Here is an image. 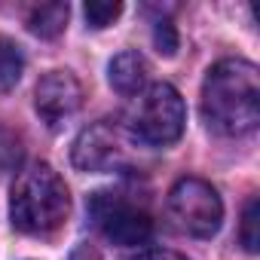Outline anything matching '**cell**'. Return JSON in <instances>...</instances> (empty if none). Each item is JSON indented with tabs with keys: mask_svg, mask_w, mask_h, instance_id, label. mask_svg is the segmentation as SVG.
Segmentation results:
<instances>
[{
	"mask_svg": "<svg viewBox=\"0 0 260 260\" xmlns=\"http://www.w3.org/2000/svg\"><path fill=\"white\" fill-rule=\"evenodd\" d=\"M202 116L220 135L239 138L260 122V77L245 58L217 61L202 86Z\"/></svg>",
	"mask_w": 260,
	"mask_h": 260,
	"instance_id": "1",
	"label": "cell"
},
{
	"mask_svg": "<svg viewBox=\"0 0 260 260\" xmlns=\"http://www.w3.org/2000/svg\"><path fill=\"white\" fill-rule=\"evenodd\" d=\"M153 43L162 55H175L178 52V31L169 19H159L156 22V31H153Z\"/></svg>",
	"mask_w": 260,
	"mask_h": 260,
	"instance_id": "13",
	"label": "cell"
},
{
	"mask_svg": "<svg viewBox=\"0 0 260 260\" xmlns=\"http://www.w3.org/2000/svg\"><path fill=\"white\" fill-rule=\"evenodd\" d=\"M89 214L95 226L113 242V245H144L153 236V220L144 208L128 202L119 193H92L89 199Z\"/></svg>",
	"mask_w": 260,
	"mask_h": 260,
	"instance_id": "5",
	"label": "cell"
},
{
	"mask_svg": "<svg viewBox=\"0 0 260 260\" xmlns=\"http://www.w3.org/2000/svg\"><path fill=\"white\" fill-rule=\"evenodd\" d=\"M122 156V141H119V128L110 125L107 119H98L86 125L74 141L71 159L80 172H107L119 162Z\"/></svg>",
	"mask_w": 260,
	"mask_h": 260,
	"instance_id": "7",
	"label": "cell"
},
{
	"mask_svg": "<svg viewBox=\"0 0 260 260\" xmlns=\"http://www.w3.org/2000/svg\"><path fill=\"white\" fill-rule=\"evenodd\" d=\"M107 77H110V86L119 95H138L147 83V61H144L141 52L125 49V52L113 55V61L107 68Z\"/></svg>",
	"mask_w": 260,
	"mask_h": 260,
	"instance_id": "8",
	"label": "cell"
},
{
	"mask_svg": "<svg viewBox=\"0 0 260 260\" xmlns=\"http://www.w3.org/2000/svg\"><path fill=\"white\" fill-rule=\"evenodd\" d=\"M68 211H71V196L61 175L52 166L37 162L16 178L10 193V217L16 230L31 236L52 233L55 226H61Z\"/></svg>",
	"mask_w": 260,
	"mask_h": 260,
	"instance_id": "2",
	"label": "cell"
},
{
	"mask_svg": "<svg viewBox=\"0 0 260 260\" xmlns=\"http://www.w3.org/2000/svg\"><path fill=\"white\" fill-rule=\"evenodd\" d=\"M187 122L184 98L169 83H153L138 92L128 107V132L147 147H169L181 138Z\"/></svg>",
	"mask_w": 260,
	"mask_h": 260,
	"instance_id": "3",
	"label": "cell"
},
{
	"mask_svg": "<svg viewBox=\"0 0 260 260\" xmlns=\"http://www.w3.org/2000/svg\"><path fill=\"white\" fill-rule=\"evenodd\" d=\"M22 159V147H19V138L10 132V128L0 125V169H10Z\"/></svg>",
	"mask_w": 260,
	"mask_h": 260,
	"instance_id": "14",
	"label": "cell"
},
{
	"mask_svg": "<svg viewBox=\"0 0 260 260\" xmlns=\"http://www.w3.org/2000/svg\"><path fill=\"white\" fill-rule=\"evenodd\" d=\"M132 260H187V257L178 254V251H172V248H144Z\"/></svg>",
	"mask_w": 260,
	"mask_h": 260,
	"instance_id": "15",
	"label": "cell"
},
{
	"mask_svg": "<svg viewBox=\"0 0 260 260\" xmlns=\"http://www.w3.org/2000/svg\"><path fill=\"white\" fill-rule=\"evenodd\" d=\"M83 104V86L71 71H49L34 92V107L49 128H58Z\"/></svg>",
	"mask_w": 260,
	"mask_h": 260,
	"instance_id": "6",
	"label": "cell"
},
{
	"mask_svg": "<svg viewBox=\"0 0 260 260\" xmlns=\"http://www.w3.org/2000/svg\"><path fill=\"white\" fill-rule=\"evenodd\" d=\"M68 13H71L68 4H40V7H34V10L28 13V28H31L37 37L52 40V37H58V34L64 31Z\"/></svg>",
	"mask_w": 260,
	"mask_h": 260,
	"instance_id": "9",
	"label": "cell"
},
{
	"mask_svg": "<svg viewBox=\"0 0 260 260\" xmlns=\"http://www.w3.org/2000/svg\"><path fill=\"white\" fill-rule=\"evenodd\" d=\"M257 223H260V199L257 196H251L248 202H245V211H242V230H239V239H242V245H245V251H257V245H260V236H257Z\"/></svg>",
	"mask_w": 260,
	"mask_h": 260,
	"instance_id": "11",
	"label": "cell"
},
{
	"mask_svg": "<svg viewBox=\"0 0 260 260\" xmlns=\"http://www.w3.org/2000/svg\"><path fill=\"white\" fill-rule=\"evenodd\" d=\"M68 260H101V254H98L92 245H80V248H74V254H71Z\"/></svg>",
	"mask_w": 260,
	"mask_h": 260,
	"instance_id": "16",
	"label": "cell"
},
{
	"mask_svg": "<svg viewBox=\"0 0 260 260\" xmlns=\"http://www.w3.org/2000/svg\"><path fill=\"white\" fill-rule=\"evenodd\" d=\"M83 13H86V22L92 28H107L122 13V4H116V0H92V4H86Z\"/></svg>",
	"mask_w": 260,
	"mask_h": 260,
	"instance_id": "12",
	"label": "cell"
},
{
	"mask_svg": "<svg viewBox=\"0 0 260 260\" xmlns=\"http://www.w3.org/2000/svg\"><path fill=\"white\" fill-rule=\"evenodd\" d=\"M25 71V58H22V49L7 40V37H0V92H7L19 83Z\"/></svg>",
	"mask_w": 260,
	"mask_h": 260,
	"instance_id": "10",
	"label": "cell"
},
{
	"mask_svg": "<svg viewBox=\"0 0 260 260\" xmlns=\"http://www.w3.org/2000/svg\"><path fill=\"white\" fill-rule=\"evenodd\" d=\"M169 217L193 239H211L223 220V202L217 190L202 178H181L169 193Z\"/></svg>",
	"mask_w": 260,
	"mask_h": 260,
	"instance_id": "4",
	"label": "cell"
}]
</instances>
